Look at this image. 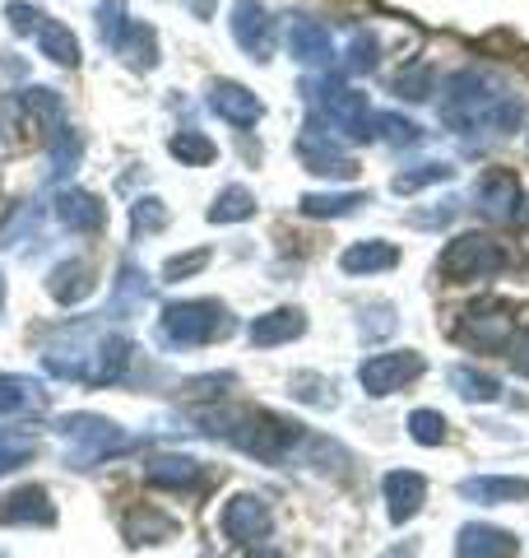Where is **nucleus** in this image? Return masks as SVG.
<instances>
[{"label": "nucleus", "instance_id": "obj_10", "mask_svg": "<svg viewBox=\"0 0 529 558\" xmlns=\"http://www.w3.org/2000/svg\"><path fill=\"white\" fill-rule=\"evenodd\" d=\"M209 108H214L223 121H233V126H256L260 121V98L251 94V89H242V84H227V80H219L214 89H209Z\"/></svg>", "mask_w": 529, "mask_h": 558}, {"label": "nucleus", "instance_id": "obj_23", "mask_svg": "<svg viewBox=\"0 0 529 558\" xmlns=\"http://www.w3.org/2000/svg\"><path fill=\"white\" fill-rule=\"evenodd\" d=\"M451 387L465 400H497L502 396V381L479 373V368H451Z\"/></svg>", "mask_w": 529, "mask_h": 558}, {"label": "nucleus", "instance_id": "obj_8", "mask_svg": "<svg viewBox=\"0 0 529 558\" xmlns=\"http://www.w3.org/2000/svg\"><path fill=\"white\" fill-rule=\"evenodd\" d=\"M381 488H385V512H391L395 526H404V521L428 502V480H422L418 470H391Z\"/></svg>", "mask_w": 529, "mask_h": 558}, {"label": "nucleus", "instance_id": "obj_29", "mask_svg": "<svg viewBox=\"0 0 529 558\" xmlns=\"http://www.w3.org/2000/svg\"><path fill=\"white\" fill-rule=\"evenodd\" d=\"M446 178H451L446 163H418L414 172H399L395 191H418V186H432V182H446Z\"/></svg>", "mask_w": 529, "mask_h": 558}, {"label": "nucleus", "instance_id": "obj_26", "mask_svg": "<svg viewBox=\"0 0 529 558\" xmlns=\"http://www.w3.org/2000/svg\"><path fill=\"white\" fill-rule=\"evenodd\" d=\"M256 209V201H251V191H242V186H227V191H219V201L209 205V219L214 223H233V219H246Z\"/></svg>", "mask_w": 529, "mask_h": 558}, {"label": "nucleus", "instance_id": "obj_12", "mask_svg": "<svg viewBox=\"0 0 529 558\" xmlns=\"http://www.w3.org/2000/svg\"><path fill=\"white\" fill-rule=\"evenodd\" d=\"M460 558H510L516 554V535L502 531V526H483V521H473V526L460 531Z\"/></svg>", "mask_w": 529, "mask_h": 558}, {"label": "nucleus", "instance_id": "obj_1", "mask_svg": "<svg viewBox=\"0 0 529 558\" xmlns=\"http://www.w3.org/2000/svg\"><path fill=\"white\" fill-rule=\"evenodd\" d=\"M227 330V317L219 303H168L163 307V326L158 336L172 349H190V344H205Z\"/></svg>", "mask_w": 529, "mask_h": 558}, {"label": "nucleus", "instance_id": "obj_14", "mask_svg": "<svg viewBox=\"0 0 529 558\" xmlns=\"http://www.w3.org/2000/svg\"><path fill=\"white\" fill-rule=\"evenodd\" d=\"M510 336V317L502 307H488V312H469L465 326H460V340L469 349H502Z\"/></svg>", "mask_w": 529, "mask_h": 558}, {"label": "nucleus", "instance_id": "obj_3", "mask_svg": "<svg viewBox=\"0 0 529 558\" xmlns=\"http://www.w3.org/2000/svg\"><path fill=\"white\" fill-rule=\"evenodd\" d=\"M422 368H428L422 354H414V349H395V354L367 359L358 381H362V391H372V396H395V391L409 387V381H418Z\"/></svg>", "mask_w": 529, "mask_h": 558}, {"label": "nucleus", "instance_id": "obj_7", "mask_svg": "<svg viewBox=\"0 0 529 558\" xmlns=\"http://www.w3.org/2000/svg\"><path fill=\"white\" fill-rule=\"evenodd\" d=\"M473 205H479L488 219H516V209H520V182H516V172H506V168L483 172L479 191H473Z\"/></svg>", "mask_w": 529, "mask_h": 558}, {"label": "nucleus", "instance_id": "obj_6", "mask_svg": "<svg viewBox=\"0 0 529 558\" xmlns=\"http://www.w3.org/2000/svg\"><path fill=\"white\" fill-rule=\"evenodd\" d=\"M297 154H303V163L311 172H321V178H353V159L334 145V135L325 126H311L303 140H297Z\"/></svg>", "mask_w": 529, "mask_h": 558}, {"label": "nucleus", "instance_id": "obj_31", "mask_svg": "<svg viewBox=\"0 0 529 558\" xmlns=\"http://www.w3.org/2000/svg\"><path fill=\"white\" fill-rule=\"evenodd\" d=\"M395 89L404 94V98H428V89H432V70L428 65H414V70H404V75H395Z\"/></svg>", "mask_w": 529, "mask_h": 558}, {"label": "nucleus", "instance_id": "obj_2", "mask_svg": "<svg viewBox=\"0 0 529 558\" xmlns=\"http://www.w3.org/2000/svg\"><path fill=\"white\" fill-rule=\"evenodd\" d=\"M502 266H506L502 242H492L483 233H465L441 252V275L446 279H492Z\"/></svg>", "mask_w": 529, "mask_h": 558}, {"label": "nucleus", "instance_id": "obj_33", "mask_svg": "<svg viewBox=\"0 0 529 558\" xmlns=\"http://www.w3.org/2000/svg\"><path fill=\"white\" fill-rule=\"evenodd\" d=\"M510 363H516V373H525V377H529V330H525V336H520L516 344H510Z\"/></svg>", "mask_w": 529, "mask_h": 558}, {"label": "nucleus", "instance_id": "obj_15", "mask_svg": "<svg viewBox=\"0 0 529 558\" xmlns=\"http://www.w3.org/2000/svg\"><path fill=\"white\" fill-rule=\"evenodd\" d=\"M391 266H399V247H391V242H377V238L353 242V247L340 256L344 275H377V270H391Z\"/></svg>", "mask_w": 529, "mask_h": 558}, {"label": "nucleus", "instance_id": "obj_34", "mask_svg": "<svg viewBox=\"0 0 529 558\" xmlns=\"http://www.w3.org/2000/svg\"><path fill=\"white\" fill-rule=\"evenodd\" d=\"M246 558H284V554L270 549V545H251V554H246Z\"/></svg>", "mask_w": 529, "mask_h": 558}, {"label": "nucleus", "instance_id": "obj_16", "mask_svg": "<svg viewBox=\"0 0 529 558\" xmlns=\"http://www.w3.org/2000/svg\"><path fill=\"white\" fill-rule=\"evenodd\" d=\"M149 480L158 488H172V494H190V488L205 484V465L190 461V457H158L149 465Z\"/></svg>", "mask_w": 529, "mask_h": 558}, {"label": "nucleus", "instance_id": "obj_27", "mask_svg": "<svg viewBox=\"0 0 529 558\" xmlns=\"http://www.w3.org/2000/svg\"><path fill=\"white\" fill-rule=\"evenodd\" d=\"M158 229H168V205L153 201V196H139L131 205V233L145 238V233H158Z\"/></svg>", "mask_w": 529, "mask_h": 558}, {"label": "nucleus", "instance_id": "obj_24", "mask_svg": "<svg viewBox=\"0 0 529 558\" xmlns=\"http://www.w3.org/2000/svg\"><path fill=\"white\" fill-rule=\"evenodd\" d=\"M168 149H172V159H182V163H214V145H209L205 131H176L168 140Z\"/></svg>", "mask_w": 529, "mask_h": 558}, {"label": "nucleus", "instance_id": "obj_13", "mask_svg": "<svg viewBox=\"0 0 529 558\" xmlns=\"http://www.w3.org/2000/svg\"><path fill=\"white\" fill-rule=\"evenodd\" d=\"M460 498L483 502V508H492V502H520V498H529V480H516V475H479V480H465L460 484Z\"/></svg>", "mask_w": 529, "mask_h": 558}, {"label": "nucleus", "instance_id": "obj_36", "mask_svg": "<svg viewBox=\"0 0 529 558\" xmlns=\"http://www.w3.org/2000/svg\"><path fill=\"white\" fill-rule=\"evenodd\" d=\"M0 558H5V554H0Z\"/></svg>", "mask_w": 529, "mask_h": 558}, {"label": "nucleus", "instance_id": "obj_35", "mask_svg": "<svg viewBox=\"0 0 529 558\" xmlns=\"http://www.w3.org/2000/svg\"><path fill=\"white\" fill-rule=\"evenodd\" d=\"M0 303H5V284H0Z\"/></svg>", "mask_w": 529, "mask_h": 558}, {"label": "nucleus", "instance_id": "obj_18", "mask_svg": "<svg viewBox=\"0 0 529 558\" xmlns=\"http://www.w3.org/2000/svg\"><path fill=\"white\" fill-rule=\"evenodd\" d=\"M307 330L303 312L297 307H284V312H264V317L251 322V344H284V340H297Z\"/></svg>", "mask_w": 529, "mask_h": 558}, {"label": "nucleus", "instance_id": "obj_20", "mask_svg": "<svg viewBox=\"0 0 529 558\" xmlns=\"http://www.w3.org/2000/svg\"><path fill=\"white\" fill-rule=\"evenodd\" d=\"M176 535V521L168 512H158V508H135L126 517V539L131 545H158V539H168Z\"/></svg>", "mask_w": 529, "mask_h": 558}, {"label": "nucleus", "instance_id": "obj_19", "mask_svg": "<svg viewBox=\"0 0 529 558\" xmlns=\"http://www.w3.org/2000/svg\"><path fill=\"white\" fill-rule=\"evenodd\" d=\"M51 293H57L61 303H79V299H88V293H94V266H88L84 256L61 260V266L51 270Z\"/></svg>", "mask_w": 529, "mask_h": 558}, {"label": "nucleus", "instance_id": "obj_11", "mask_svg": "<svg viewBox=\"0 0 529 558\" xmlns=\"http://www.w3.org/2000/svg\"><path fill=\"white\" fill-rule=\"evenodd\" d=\"M51 517H57V508L47 502V494L38 484L0 498V521H5V526H47Z\"/></svg>", "mask_w": 529, "mask_h": 558}, {"label": "nucleus", "instance_id": "obj_32", "mask_svg": "<svg viewBox=\"0 0 529 558\" xmlns=\"http://www.w3.org/2000/svg\"><path fill=\"white\" fill-rule=\"evenodd\" d=\"M209 260V252L205 247H196V252H186V256H172L168 266H163V279H186V275H196L200 266Z\"/></svg>", "mask_w": 529, "mask_h": 558}, {"label": "nucleus", "instance_id": "obj_9", "mask_svg": "<svg viewBox=\"0 0 529 558\" xmlns=\"http://www.w3.org/2000/svg\"><path fill=\"white\" fill-rule=\"evenodd\" d=\"M51 209H57V223H61V229H70V233L102 229V201L88 196V191H57Z\"/></svg>", "mask_w": 529, "mask_h": 558}, {"label": "nucleus", "instance_id": "obj_30", "mask_svg": "<svg viewBox=\"0 0 529 558\" xmlns=\"http://www.w3.org/2000/svg\"><path fill=\"white\" fill-rule=\"evenodd\" d=\"M377 51H381V43H377V33H358V38H353L348 43V70H358V75H362V70H372L377 65Z\"/></svg>", "mask_w": 529, "mask_h": 558}, {"label": "nucleus", "instance_id": "obj_21", "mask_svg": "<svg viewBox=\"0 0 529 558\" xmlns=\"http://www.w3.org/2000/svg\"><path fill=\"white\" fill-rule=\"evenodd\" d=\"M33 38H38V47L47 51V61L79 65V43H75V33H70L65 24H57V20H42V28L33 33Z\"/></svg>", "mask_w": 529, "mask_h": 558}, {"label": "nucleus", "instance_id": "obj_25", "mask_svg": "<svg viewBox=\"0 0 529 558\" xmlns=\"http://www.w3.org/2000/svg\"><path fill=\"white\" fill-rule=\"evenodd\" d=\"M362 205L358 191H340V196H303V215L311 219H340V215H353Z\"/></svg>", "mask_w": 529, "mask_h": 558}, {"label": "nucleus", "instance_id": "obj_22", "mask_svg": "<svg viewBox=\"0 0 529 558\" xmlns=\"http://www.w3.org/2000/svg\"><path fill=\"white\" fill-rule=\"evenodd\" d=\"M33 405H42L38 381L14 377V373H0V414H20V410H33Z\"/></svg>", "mask_w": 529, "mask_h": 558}, {"label": "nucleus", "instance_id": "obj_4", "mask_svg": "<svg viewBox=\"0 0 529 558\" xmlns=\"http://www.w3.org/2000/svg\"><path fill=\"white\" fill-rule=\"evenodd\" d=\"M233 38L242 43V51H251L256 61H270V51L279 43V20L260 0H237L233 10Z\"/></svg>", "mask_w": 529, "mask_h": 558}, {"label": "nucleus", "instance_id": "obj_28", "mask_svg": "<svg viewBox=\"0 0 529 558\" xmlns=\"http://www.w3.org/2000/svg\"><path fill=\"white\" fill-rule=\"evenodd\" d=\"M409 433H414V442L441 447V442H446V418H441L436 410H414L409 414Z\"/></svg>", "mask_w": 529, "mask_h": 558}, {"label": "nucleus", "instance_id": "obj_17", "mask_svg": "<svg viewBox=\"0 0 529 558\" xmlns=\"http://www.w3.org/2000/svg\"><path fill=\"white\" fill-rule=\"evenodd\" d=\"M288 51L303 65H325L334 57V51H330V33L316 20H293L288 24Z\"/></svg>", "mask_w": 529, "mask_h": 558}, {"label": "nucleus", "instance_id": "obj_5", "mask_svg": "<svg viewBox=\"0 0 529 558\" xmlns=\"http://www.w3.org/2000/svg\"><path fill=\"white\" fill-rule=\"evenodd\" d=\"M223 531L237 539V545H260V539H270V526H274V517L270 508L256 498V494H237L233 502L223 508Z\"/></svg>", "mask_w": 529, "mask_h": 558}]
</instances>
